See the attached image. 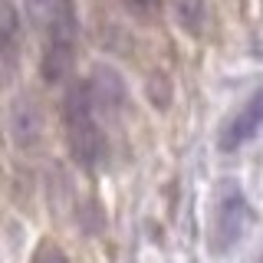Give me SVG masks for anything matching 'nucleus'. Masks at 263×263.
<instances>
[{
  "mask_svg": "<svg viewBox=\"0 0 263 263\" xmlns=\"http://www.w3.org/2000/svg\"><path fill=\"white\" fill-rule=\"evenodd\" d=\"M96 112L99 109L92 102V92H89V82H72L63 99V128L69 155L76 158V164L89 171L99 168L105 158V135L99 128Z\"/></svg>",
  "mask_w": 263,
  "mask_h": 263,
  "instance_id": "nucleus-1",
  "label": "nucleus"
},
{
  "mask_svg": "<svg viewBox=\"0 0 263 263\" xmlns=\"http://www.w3.org/2000/svg\"><path fill=\"white\" fill-rule=\"evenodd\" d=\"M250 224V208H247L243 187L234 178H220L214 184V211H211V230H208V243L214 253H227L230 247H237V240L247 234Z\"/></svg>",
  "mask_w": 263,
  "mask_h": 263,
  "instance_id": "nucleus-2",
  "label": "nucleus"
},
{
  "mask_svg": "<svg viewBox=\"0 0 263 263\" xmlns=\"http://www.w3.org/2000/svg\"><path fill=\"white\" fill-rule=\"evenodd\" d=\"M49 36H46V49L40 60V76L49 86L60 82L72 72V60H76V33H79V20H76V7L72 0H56V13L49 23Z\"/></svg>",
  "mask_w": 263,
  "mask_h": 263,
  "instance_id": "nucleus-3",
  "label": "nucleus"
},
{
  "mask_svg": "<svg viewBox=\"0 0 263 263\" xmlns=\"http://www.w3.org/2000/svg\"><path fill=\"white\" fill-rule=\"evenodd\" d=\"M260 128H263V86L247 99L234 115H230L224 125H220L217 148H220V152H237V148H243Z\"/></svg>",
  "mask_w": 263,
  "mask_h": 263,
  "instance_id": "nucleus-4",
  "label": "nucleus"
},
{
  "mask_svg": "<svg viewBox=\"0 0 263 263\" xmlns=\"http://www.w3.org/2000/svg\"><path fill=\"white\" fill-rule=\"evenodd\" d=\"M89 82V92H92V102H96V109L99 112H122L125 109V102H128V86H125V79H122V72L115 69V66H96L92 69V76L86 79Z\"/></svg>",
  "mask_w": 263,
  "mask_h": 263,
  "instance_id": "nucleus-5",
  "label": "nucleus"
},
{
  "mask_svg": "<svg viewBox=\"0 0 263 263\" xmlns=\"http://www.w3.org/2000/svg\"><path fill=\"white\" fill-rule=\"evenodd\" d=\"M10 135L16 148H36L40 138H43V112L33 99L20 96L13 99L10 105Z\"/></svg>",
  "mask_w": 263,
  "mask_h": 263,
  "instance_id": "nucleus-6",
  "label": "nucleus"
},
{
  "mask_svg": "<svg viewBox=\"0 0 263 263\" xmlns=\"http://www.w3.org/2000/svg\"><path fill=\"white\" fill-rule=\"evenodd\" d=\"M175 7V20L184 27V33L201 36L204 23H208V10H204V0H171Z\"/></svg>",
  "mask_w": 263,
  "mask_h": 263,
  "instance_id": "nucleus-7",
  "label": "nucleus"
},
{
  "mask_svg": "<svg viewBox=\"0 0 263 263\" xmlns=\"http://www.w3.org/2000/svg\"><path fill=\"white\" fill-rule=\"evenodd\" d=\"M16 33H20V23H16L13 7L7 0H0V53H13Z\"/></svg>",
  "mask_w": 263,
  "mask_h": 263,
  "instance_id": "nucleus-8",
  "label": "nucleus"
},
{
  "mask_svg": "<svg viewBox=\"0 0 263 263\" xmlns=\"http://www.w3.org/2000/svg\"><path fill=\"white\" fill-rule=\"evenodd\" d=\"M23 10H27V20L36 30H49L56 13V0H23Z\"/></svg>",
  "mask_w": 263,
  "mask_h": 263,
  "instance_id": "nucleus-9",
  "label": "nucleus"
},
{
  "mask_svg": "<svg viewBox=\"0 0 263 263\" xmlns=\"http://www.w3.org/2000/svg\"><path fill=\"white\" fill-rule=\"evenodd\" d=\"M145 92L152 99V105H158V109H168L171 105V82H168L164 72H152V76H148Z\"/></svg>",
  "mask_w": 263,
  "mask_h": 263,
  "instance_id": "nucleus-10",
  "label": "nucleus"
},
{
  "mask_svg": "<svg viewBox=\"0 0 263 263\" xmlns=\"http://www.w3.org/2000/svg\"><path fill=\"white\" fill-rule=\"evenodd\" d=\"M122 4H125V10L132 16H138V20H152V16L161 10V0H122Z\"/></svg>",
  "mask_w": 263,
  "mask_h": 263,
  "instance_id": "nucleus-11",
  "label": "nucleus"
},
{
  "mask_svg": "<svg viewBox=\"0 0 263 263\" xmlns=\"http://www.w3.org/2000/svg\"><path fill=\"white\" fill-rule=\"evenodd\" d=\"M33 263H69V260H66V253L56 243L43 240V243L36 247V253H33Z\"/></svg>",
  "mask_w": 263,
  "mask_h": 263,
  "instance_id": "nucleus-12",
  "label": "nucleus"
}]
</instances>
